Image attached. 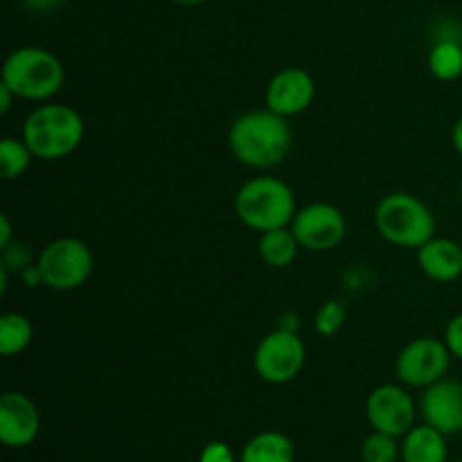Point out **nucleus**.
<instances>
[{
  "label": "nucleus",
  "instance_id": "f257e3e1",
  "mask_svg": "<svg viewBox=\"0 0 462 462\" xmlns=\"http://www.w3.org/2000/svg\"><path fill=\"white\" fill-rule=\"evenodd\" d=\"M230 153L253 170H271L287 158L291 149V126L287 117L271 108L248 111L230 125Z\"/></svg>",
  "mask_w": 462,
  "mask_h": 462
},
{
  "label": "nucleus",
  "instance_id": "f03ea898",
  "mask_svg": "<svg viewBox=\"0 0 462 462\" xmlns=\"http://www.w3.org/2000/svg\"><path fill=\"white\" fill-rule=\"evenodd\" d=\"M23 140L41 161H61L84 140V120L68 104H41L23 125Z\"/></svg>",
  "mask_w": 462,
  "mask_h": 462
},
{
  "label": "nucleus",
  "instance_id": "7ed1b4c3",
  "mask_svg": "<svg viewBox=\"0 0 462 462\" xmlns=\"http://www.w3.org/2000/svg\"><path fill=\"white\" fill-rule=\"evenodd\" d=\"M235 212L246 228L269 233L287 228L296 217V194L275 176H255L235 194Z\"/></svg>",
  "mask_w": 462,
  "mask_h": 462
},
{
  "label": "nucleus",
  "instance_id": "20e7f679",
  "mask_svg": "<svg viewBox=\"0 0 462 462\" xmlns=\"http://www.w3.org/2000/svg\"><path fill=\"white\" fill-rule=\"evenodd\" d=\"M66 72L54 52L36 45H23L7 54L3 63V84L14 95L30 102H45L61 90Z\"/></svg>",
  "mask_w": 462,
  "mask_h": 462
},
{
  "label": "nucleus",
  "instance_id": "39448f33",
  "mask_svg": "<svg viewBox=\"0 0 462 462\" xmlns=\"http://www.w3.org/2000/svg\"><path fill=\"white\" fill-rule=\"evenodd\" d=\"M374 228L400 248H420L436 237V217L409 192L386 194L374 208Z\"/></svg>",
  "mask_w": 462,
  "mask_h": 462
},
{
  "label": "nucleus",
  "instance_id": "423d86ee",
  "mask_svg": "<svg viewBox=\"0 0 462 462\" xmlns=\"http://www.w3.org/2000/svg\"><path fill=\"white\" fill-rule=\"evenodd\" d=\"M45 287L54 291L79 289L93 273V251L77 237H59L45 244L36 260Z\"/></svg>",
  "mask_w": 462,
  "mask_h": 462
},
{
  "label": "nucleus",
  "instance_id": "0eeeda50",
  "mask_svg": "<svg viewBox=\"0 0 462 462\" xmlns=\"http://www.w3.org/2000/svg\"><path fill=\"white\" fill-rule=\"evenodd\" d=\"M305 359L307 350L302 338L296 332L280 328L257 343L253 365L262 382L280 386V383L293 382L300 374Z\"/></svg>",
  "mask_w": 462,
  "mask_h": 462
},
{
  "label": "nucleus",
  "instance_id": "6e6552de",
  "mask_svg": "<svg viewBox=\"0 0 462 462\" xmlns=\"http://www.w3.org/2000/svg\"><path fill=\"white\" fill-rule=\"evenodd\" d=\"M451 364V352L445 338H415L397 356V377L404 386L427 388L440 382Z\"/></svg>",
  "mask_w": 462,
  "mask_h": 462
},
{
  "label": "nucleus",
  "instance_id": "1a4fd4ad",
  "mask_svg": "<svg viewBox=\"0 0 462 462\" xmlns=\"http://www.w3.org/2000/svg\"><path fill=\"white\" fill-rule=\"evenodd\" d=\"M289 228L296 235L300 248L325 253L337 248L346 239L347 221L332 203H310L296 212Z\"/></svg>",
  "mask_w": 462,
  "mask_h": 462
},
{
  "label": "nucleus",
  "instance_id": "9d476101",
  "mask_svg": "<svg viewBox=\"0 0 462 462\" xmlns=\"http://www.w3.org/2000/svg\"><path fill=\"white\" fill-rule=\"evenodd\" d=\"M365 415L373 431L404 438L415 427V400L397 383H383L370 393Z\"/></svg>",
  "mask_w": 462,
  "mask_h": 462
},
{
  "label": "nucleus",
  "instance_id": "9b49d317",
  "mask_svg": "<svg viewBox=\"0 0 462 462\" xmlns=\"http://www.w3.org/2000/svg\"><path fill=\"white\" fill-rule=\"evenodd\" d=\"M41 413L34 402L18 391L0 397V442L9 449L30 447L39 438Z\"/></svg>",
  "mask_w": 462,
  "mask_h": 462
},
{
  "label": "nucleus",
  "instance_id": "f8f14e48",
  "mask_svg": "<svg viewBox=\"0 0 462 462\" xmlns=\"http://www.w3.org/2000/svg\"><path fill=\"white\" fill-rule=\"evenodd\" d=\"M424 422L431 424L445 436L462 433V382L460 379H447L431 383L424 388L422 402H420Z\"/></svg>",
  "mask_w": 462,
  "mask_h": 462
},
{
  "label": "nucleus",
  "instance_id": "ddd939ff",
  "mask_svg": "<svg viewBox=\"0 0 462 462\" xmlns=\"http://www.w3.org/2000/svg\"><path fill=\"white\" fill-rule=\"evenodd\" d=\"M316 84L302 68H282L266 86V108L282 117H293L307 111L314 102Z\"/></svg>",
  "mask_w": 462,
  "mask_h": 462
},
{
  "label": "nucleus",
  "instance_id": "4468645a",
  "mask_svg": "<svg viewBox=\"0 0 462 462\" xmlns=\"http://www.w3.org/2000/svg\"><path fill=\"white\" fill-rule=\"evenodd\" d=\"M418 262L433 282H454L462 275V246L454 239L433 237L418 248Z\"/></svg>",
  "mask_w": 462,
  "mask_h": 462
},
{
  "label": "nucleus",
  "instance_id": "2eb2a0df",
  "mask_svg": "<svg viewBox=\"0 0 462 462\" xmlns=\"http://www.w3.org/2000/svg\"><path fill=\"white\" fill-rule=\"evenodd\" d=\"M449 447L447 436L431 424L413 427L402 438V460L404 462H447Z\"/></svg>",
  "mask_w": 462,
  "mask_h": 462
},
{
  "label": "nucleus",
  "instance_id": "dca6fc26",
  "mask_svg": "<svg viewBox=\"0 0 462 462\" xmlns=\"http://www.w3.org/2000/svg\"><path fill=\"white\" fill-rule=\"evenodd\" d=\"M296 447L280 431H262L244 445L239 462H293Z\"/></svg>",
  "mask_w": 462,
  "mask_h": 462
},
{
  "label": "nucleus",
  "instance_id": "f3484780",
  "mask_svg": "<svg viewBox=\"0 0 462 462\" xmlns=\"http://www.w3.org/2000/svg\"><path fill=\"white\" fill-rule=\"evenodd\" d=\"M298 244L296 235L289 228H275L269 233H262L260 237V257L266 266H273V269H284V266H291L293 260L298 255Z\"/></svg>",
  "mask_w": 462,
  "mask_h": 462
},
{
  "label": "nucleus",
  "instance_id": "a211bd4d",
  "mask_svg": "<svg viewBox=\"0 0 462 462\" xmlns=\"http://www.w3.org/2000/svg\"><path fill=\"white\" fill-rule=\"evenodd\" d=\"M462 39H438L429 52V70L440 81H456L462 75Z\"/></svg>",
  "mask_w": 462,
  "mask_h": 462
},
{
  "label": "nucleus",
  "instance_id": "6ab92c4d",
  "mask_svg": "<svg viewBox=\"0 0 462 462\" xmlns=\"http://www.w3.org/2000/svg\"><path fill=\"white\" fill-rule=\"evenodd\" d=\"M32 328L30 319L18 311H7L0 316V355L16 356L25 352L32 343Z\"/></svg>",
  "mask_w": 462,
  "mask_h": 462
},
{
  "label": "nucleus",
  "instance_id": "aec40b11",
  "mask_svg": "<svg viewBox=\"0 0 462 462\" xmlns=\"http://www.w3.org/2000/svg\"><path fill=\"white\" fill-rule=\"evenodd\" d=\"M32 158H34V153L23 138L18 140L7 135V138L0 140V176L5 180H14L25 174Z\"/></svg>",
  "mask_w": 462,
  "mask_h": 462
},
{
  "label": "nucleus",
  "instance_id": "412c9836",
  "mask_svg": "<svg viewBox=\"0 0 462 462\" xmlns=\"http://www.w3.org/2000/svg\"><path fill=\"white\" fill-rule=\"evenodd\" d=\"M402 458V445L395 436L373 431L361 445V460L364 462H397Z\"/></svg>",
  "mask_w": 462,
  "mask_h": 462
},
{
  "label": "nucleus",
  "instance_id": "4be33fe9",
  "mask_svg": "<svg viewBox=\"0 0 462 462\" xmlns=\"http://www.w3.org/2000/svg\"><path fill=\"white\" fill-rule=\"evenodd\" d=\"M347 319V311L343 307L341 300H329L316 311V319H314V328L320 337H334L338 329L346 325Z\"/></svg>",
  "mask_w": 462,
  "mask_h": 462
},
{
  "label": "nucleus",
  "instance_id": "5701e85b",
  "mask_svg": "<svg viewBox=\"0 0 462 462\" xmlns=\"http://www.w3.org/2000/svg\"><path fill=\"white\" fill-rule=\"evenodd\" d=\"M3 266H7L14 273H23L27 266H32L30 246L23 242H12L7 248H3Z\"/></svg>",
  "mask_w": 462,
  "mask_h": 462
},
{
  "label": "nucleus",
  "instance_id": "b1692460",
  "mask_svg": "<svg viewBox=\"0 0 462 462\" xmlns=\"http://www.w3.org/2000/svg\"><path fill=\"white\" fill-rule=\"evenodd\" d=\"M445 343L449 347L451 356L462 361V314H456L445 328Z\"/></svg>",
  "mask_w": 462,
  "mask_h": 462
},
{
  "label": "nucleus",
  "instance_id": "393cba45",
  "mask_svg": "<svg viewBox=\"0 0 462 462\" xmlns=\"http://www.w3.org/2000/svg\"><path fill=\"white\" fill-rule=\"evenodd\" d=\"M199 462H237L235 460V451L230 449V445L226 442L215 440L210 445L203 447L201 456H199Z\"/></svg>",
  "mask_w": 462,
  "mask_h": 462
},
{
  "label": "nucleus",
  "instance_id": "a878e982",
  "mask_svg": "<svg viewBox=\"0 0 462 462\" xmlns=\"http://www.w3.org/2000/svg\"><path fill=\"white\" fill-rule=\"evenodd\" d=\"M21 278H23V282H25L30 289H34V287H39V284H43V275H41L39 266H36V264L27 266V269L21 273Z\"/></svg>",
  "mask_w": 462,
  "mask_h": 462
},
{
  "label": "nucleus",
  "instance_id": "bb28decb",
  "mask_svg": "<svg viewBox=\"0 0 462 462\" xmlns=\"http://www.w3.org/2000/svg\"><path fill=\"white\" fill-rule=\"evenodd\" d=\"M9 244H12V224H9V217L0 215V251L3 248H7Z\"/></svg>",
  "mask_w": 462,
  "mask_h": 462
},
{
  "label": "nucleus",
  "instance_id": "cd10ccee",
  "mask_svg": "<svg viewBox=\"0 0 462 462\" xmlns=\"http://www.w3.org/2000/svg\"><path fill=\"white\" fill-rule=\"evenodd\" d=\"M14 97H16V95H14V90L9 88L7 84H3V81H0V113H9V108H12V102H14Z\"/></svg>",
  "mask_w": 462,
  "mask_h": 462
},
{
  "label": "nucleus",
  "instance_id": "c85d7f7f",
  "mask_svg": "<svg viewBox=\"0 0 462 462\" xmlns=\"http://www.w3.org/2000/svg\"><path fill=\"white\" fill-rule=\"evenodd\" d=\"M451 144H454L456 152L462 156V117H458L454 125V129H451Z\"/></svg>",
  "mask_w": 462,
  "mask_h": 462
},
{
  "label": "nucleus",
  "instance_id": "c756f323",
  "mask_svg": "<svg viewBox=\"0 0 462 462\" xmlns=\"http://www.w3.org/2000/svg\"><path fill=\"white\" fill-rule=\"evenodd\" d=\"M280 328L298 334V328H300V323H298V314H293V311L291 314H284L282 320H280Z\"/></svg>",
  "mask_w": 462,
  "mask_h": 462
},
{
  "label": "nucleus",
  "instance_id": "7c9ffc66",
  "mask_svg": "<svg viewBox=\"0 0 462 462\" xmlns=\"http://www.w3.org/2000/svg\"><path fill=\"white\" fill-rule=\"evenodd\" d=\"M52 3L54 0H27V5H30V7H36V9H45V7H50Z\"/></svg>",
  "mask_w": 462,
  "mask_h": 462
},
{
  "label": "nucleus",
  "instance_id": "2f4dec72",
  "mask_svg": "<svg viewBox=\"0 0 462 462\" xmlns=\"http://www.w3.org/2000/svg\"><path fill=\"white\" fill-rule=\"evenodd\" d=\"M176 5H183V7H197V5L208 3V0H174Z\"/></svg>",
  "mask_w": 462,
  "mask_h": 462
},
{
  "label": "nucleus",
  "instance_id": "473e14b6",
  "mask_svg": "<svg viewBox=\"0 0 462 462\" xmlns=\"http://www.w3.org/2000/svg\"><path fill=\"white\" fill-rule=\"evenodd\" d=\"M460 199H462V180H460Z\"/></svg>",
  "mask_w": 462,
  "mask_h": 462
},
{
  "label": "nucleus",
  "instance_id": "72a5a7b5",
  "mask_svg": "<svg viewBox=\"0 0 462 462\" xmlns=\"http://www.w3.org/2000/svg\"><path fill=\"white\" fill-rule=\"evenodd\" d=\"M454 462H462V460H454Z\"/></svg>",
  "mask_w": 462,
  "mask_h": 462
},
{
  "label": "nucleus",
  "instance_id": "f704fd0d",
  "mask_svg": "<svg viewBox=\"0 0 462 462\" xmlns=\"http://www.w3.org/2000/svg\"><path fill=\"white\" fill-rule=\"evenodd\" d=\"M460 43H462V41H460Z\"/></svg>",
  "mask_w": 462,
  "mask_h": 462
}]
</instances>
